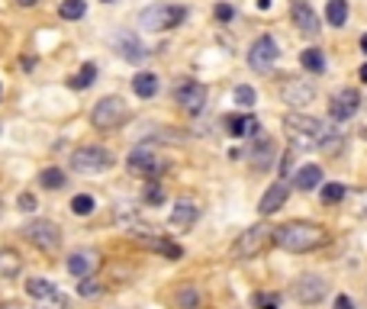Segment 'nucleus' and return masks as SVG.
<instances>
[{"label":"nucleus","instance_id":"6","mask_svg":"<svg viewBox=\"0 0 367 309\" xmlns=\"http://www.w3.org/2000/svg\"><path fill=\"white\" fill-rule=\"evenodd\" d=\"M126 168H129L132 174H142V178L155 180L168 171V161L161 158L155 149H149V145H139V149H132V155L126 158Z\"/></svg>","mask_w":367,"mask_h":309},{"label":"nucleus","instance_id":"32","mask_svg":"<svg viewBox=\"0 0 367 309\" xmlns=\"http://www.w3.org/2000/svg\"><path fill=\"white\" fill-rule=\"evenodd\" d=\"M254 100H258L254 87H248V84H238V87H236V103L242 106V110H252Z\"/></svg>","mask_w":367,"mask_h":309},{"label":"nucleus","instance_id":"41","mask_svg":"<svg viewBox=\"0 0 367 309\" xmlns=\"http://www.w3.org/2000/svg\"><path fill=\"white\" fill-rule=\"evenodd\" d=\"M216 17L223 19V23H229V19H232V7H229V3H219V7H216Z\"/></svg>","mask_w":367,"mask_h":309},{"label":"nucleus","instance_id":"11","mask_svg":"<svg viewBox=\"0 0 367 309\" xmlns=\"http://www.w3.org/2000/svg\"><path fill=\"white\" fill-rule=\"evenodd\" d=\"M290 19H293V26L300 29L303 36H319V29H322V19L319 13L306 3V0H293V7H290Z\"/></svg>","mask_w":367,"mask_h":309},{"label":"nucleus","instance_id":"37","mask_svg":"<svg viewBox=\"0 0 367 309\" xmlns=\"http://www.w3.org/2000/svg\"><path fill=\"white\" fill-rule=\"evenodd\" d=\"M100 290H104V287H100L94 277H81V283H77V293H81V297H100Z\"/></svg>","mask_w":367,"mask_h":309},{"label":"nucleus","instance_id":"45","mask_svg":"<svg viewBox=\"0 0 367 309\" xmlns=\"http://www.w3.org/2000/svg\"><path fill=\"white\" fill-rule=\"evenodd\" d=\"M0 309H19V306H17V303H3V306H0Z\"/></svg>","mask_w":367,"mask_h":309},{"label":"nucleus","instance_id":"30","mask_svg":"<svg viewBox=\"0 0 367 309\" xmlns=\"http://www.w3.org/2000/svg\"><path fill=\"white\" fill-rule=\"evenodd\" d=\"M178 306H180V309H197V306H200V290L194 287V283L180 287V293H178Z\"/></svg>","mask_w":367,"mask_h":309},{"label":"nucleus","instance_id":"46","mask_svg":"<svg viewBox=\"0 0 367 309\" xmlns=\"http://www.w3.org/2000/svg\"><path fill=\"white\" fill-rule=\"evenodd\" d=\"M364 139H367V126H364Z\"/></svg>","mask_w":367,"mask_h":309},{"label":"nucleus","instance_id":"3","mask_svg":"<svg viewBox=\"0 0 367 309\" xmlns=\"http://www.w3.org/2000/svg\"><path fill=\"white\" fill-rule=\"evenodd\" d=\"M271 242H274V229H271V225H264V223L252 225V229H245L236 242H232V261L258 258V254H261Z\"/></svg>","mask_w":367,"mask_h":309},{"label":"nucleus","instance_id":"35","mask_svg":"<svg viewBox=\"0 0 367 309\" xmlns=\"http://www.w3.org/2000/svg\"><path fill=\"white\" fill-rule=\"evenodd\" d=\"M322 200H326V203H341V200H345V187H341V184H326V187H322Z\"/></svg>","mask_w":367,"mask_h":309},{"label":"nucleus","instance_id":"21","mask_svg":"<svg viewBox=\"0 0 367 309\" xmlns=\"http://www.w3.org/2000/svg\"><path fill=\"white\" fill-rule=\"evenodd\" d=\"M226 129L232 139H242V135H258V120L254 116H226Z\"/></svg>","mask_w":367,"mask_h":309},{"label":"nucleus","instance_id":"5","mask_svg":"<svg viewBox=\"0 0 367 309\" xmlns=\"http://www.w3.org/2000/svg\"><path fill=\"white\" fill-rule=\"evenodd\" d=\"M126 120H129V106H126L122 97H104V100L94 106V113H91V122L104 132L120 129Z\"/></svg>","mask_w":367,"mask_h":309},{"label":"nucleus","instance_id":"13","mask_svg":"<svg viewBox=\"0 0 367 309\" xmlns=\"http://www.w3.org/2000/svg\"><path fill=\"white\" fill-rule=\"evenodd\" d=\"M281 100L290 103V106H306V103L316 100V87L303 77H287L281 84Z\"/></svg>","mask_w":367,"mask_h":309},{"label":"nucleus","instance_id":"4","mask_svg":"<svg viewBox=\"0 0 367 309\" xmlns=\"http://www.w3.org/2000/svg\"><path fill=\"white\" fill-rule=\"evenodd\" d=\"M187 10L184 7H171V3H151V7L142 10L139 26L149 29V32H161V29H174L184 23Z\"/></svg>","mask_w":367,"mask_h":309},{"label":"nucleus","instance_id":"10","mask_svg":"<svg viewBox=\"0 0 367 309\" xmlns=\"http://www.w3.org/2000/svg\"><path fill=\"white\" fill-rule=\"evenodd\" d=\"M274 62H277V42L271 36H258L248 48V65L254 71H271Z\"/></svg>","mask_w":367,"mask_h":309},{"label":"nucleus","instance_id":"1","mask_svg":"<svg viewBox=\"0 0 367 309\" xmlns=\"http://www.w3.org/2000/svg\"><path fill=\"white\" fill-rule=\"evenodd\" d=\"M326 238H329L326 229L316 223H306V219H293V223L274 229V245H281L283 252H293V254L316 252L319 245H326Z\"/></svg>","mask_w":367,"mask_h":309},{"label":"nucleus","instance_id":"47","mask_svg":"<svg viewBox=\"0 0 367 309\" xmlns=\"http://www.w3.org/2000/svg\"><path fill=\"white\" fill-rule=\"evenodd\" d=\"M104 3H113V0H104Z\"/></svg>","mask_w":367,"mask_h":309},{"label":"nucleus","instance_id":"33","mask_svg":"<svg viewBox=\"0 0 367 309\" xmlns=\"http://www.w3.org/2000/svg\"><path fill=\"white\" fill-rule=\"evenodd\" d=\"M94 77H97V68L94 65H84V68H81V75L71 81V87H75V91H84V87L94 84Z\"/></svg>","mask_w":367,"mask_h":309},{"label":"nucleus","instance_id":"17","mask_svg":"<svg viewBox=\"0 0 367 309\" xmlns=\"http://www.w3.org/2000/svg\"><path fill=\"white\" fill-rule=\"evenodd\" d=\"M287 194H290V187L283 184V180H277V184H271V187L264 190V197H261V203H258V213L261 216H271V213H277L283 203H287Z\"/></svg>","mask_w":367,"mask_h":309},{"label":"nucleus","instance_id":"36","mask_svg":"<svg viewBox=\"0 0 367 309\" xmlns=\"http://www.w3.org/2000/svg\"><path fill=\"white\" fill-rule=\"evenodd\" d=\"M252 303H254L258 309H281V300H277L274 293H254Z\"/></svg>","mask_w":367,"mask_h":309},{"label":"nucleus","instance_id":"38","mask_svg":"<svg viewBox=\"0 0 367 309\" xmlns=\"http://www.w3.org/2000/svg\"><path fill=\"white\" fill-rule=\"evenodd\" d=\"M145 200H149V203H161V187H158V180H149V190H145Z\"/></svg>","mask_w":367,"mask_h":309},{"label":"nucleus","instance_id":"15","mask_svg":"<svg viewBox=\"0 0 367 309\" xmlns=\"http://www.w3.org/2000/svg\"><path fill=\"white\" fill-rule=\"evenodd\" d=\"M178 103L184 113H200L203 103H207V87L197 84V81H184L178 87Z\"/></svg>","mask_w":367,"mask_h":309},{"label":"nucleus","instance_id":"44","mask_svg":"<svg viewBox=\"0 0 367 309\" xmlns=\"http://www.w3.org/2000/svg\"><path fill=\"white\" fill-rule=\"evenodd\" d=\"M361 52H364V55H367V32H364V36H361Z\"/></svg>","mask_w":367,"mask_h":309},{"label":"nucleus","instance_id":"23","mask_svg":"<svg viewBox=\"0 0 367 309\" xmlns=\"http://www.w3.org/2000/svg\"><path fill=\"white\" fill-rule=\"evenodd\" d=\"M132 91L139 97H155L158 94V75H151V71H142V75L132 77Z\"/></svg>","mask_w":367,"mask_h":309},{"label":"nucleus","instance_id":"29","mask_svg":"<svg viewBox=\"0 0 367 309\" xmlns=\"http://www.w3.org/2000/svg\"><path fill=\"white\" fill-rule=\"evenodd\" d=\"M58 13H62V19H81L87 13V3L84 0H62Z\"/></svg>","mask_w":367,"mask_h":309},{"label":"nucleus","instance_id":"14","mask_svg":"<svg viewBox=\"0 0 367 309\" xmlns=\"http://www.w3.org/2000/svg\"><path fill=\"white\" fill-rule=\"evenodd\" d=\"M113 46L129 65H142V62L149 58V52H145V46H142V39L135 36V32H120V36L113 39Z\"/></svg>","mask_w":367,"mask_h":309},{"label":"nucleus","instance_id":"27","mask_svg":"<svg viewBox=\"0 0 367 309\" xmlns=\"http://www.w3.org/2000/svg\"><path fill=\"white\" fill-rule=\"evenodd\" d=\"M39 184H42L46 190H62V187H65V171L46 168L42 174H39Z\"/></svg>","mask_w":367,"mask_h":309},{"label":"nucleus","instance_id":"18","mask_svg":"<svg viewBox=\"0 0 367 309\" xmlns=\"http://www.w3.org/2000/svg\"><path fill=\"white\" fill-rule=\"evenodd\" d=\"M97 264H100V254L97 252H75L68 258V271L75 274V277H91L97 271Z\"/></svg>","mask_w":367,"mask_h":309},{"label":"nucleus","instance_id":"48","mask_svg":"<svg viewBox=\"0 0 367 309\" xmlns=\"http://www.w3.org/2000/svg\"><path fill=\"white\" fill-rule=\"evenodd\" d=\"M0 94H3V87H0Z\"/></svg>","mask_w":367,"mask_h":309},{"label":"nucleus","instance_id":"12","mask_svg":"<svg viewBox=\"0 0 367 309\" xmlns=\"http://www.w3.org/2000/svg\"><path fill=\"white\" fill-rule=\"evenodd\" d=\"M358 106H361V94L355 91V87H345V91H339V94L332 97V103H329V116L335 122H348L355 113H358Z\"/></svg>","mask_w":367,"mask_h":309},{"label":"nucleus","instance_id":"28","mask_svg":"<svg viewBox=\"0 0 367 309\" xmlns=\"http://www.w3.org/2000/svg\"><path fill=\"white\" fill-rule=\"evenodd\" d=\"M19 274V254L17 252H0V277H17Z\"/></svg>","mask_w":367,"mask_h":309},{"label":"nucleus","instance_id":"34","mask_svg":"<svg viewBox=\"0 0 367 309\" xmlns=\"http://www.w3.org/2000/svg\"><path fill=\"white\" fill-rule=\"evenodd\" d=\"M36 309H68V297H62V293H52V297H42V300H36Z\"/></svg>","mask_w":367,"mask_h":309},{"label":"nucleus","instance_id":"43","mask_svg":"<svg viewBox=\"0 0 367 309\" xmlns=\"http://www.w3.org/2000/svg\"><path fill=\"white\" fill-rule=\"evenodd\" d=\"M358 75H361V81L367 84V65H361V71H358Z\"/></svg>","mask_w":367,"mask_h":309},{"label":"nucleus","instance_id":"42","mask_svg":"<svg viewBox=\"0 0 367 309\" xmlns=\"http://www.w3.org/2000/svg\"><path fill=\"white\" fill-rule=\"evenodd\" d=\"M17 3H19V7H36L39 0H17Z\"/></svg>","mask_w":367,"mask_h":309},{"label":"nucleus","instance_id":"9","mask_svg":"<svg viewBox=\"0 0 367 309\" xmlns=\"http://www.w3.org/2000/svg\"><path fill=\"white\" fill-rule=\"evenodd\" d=\"M329 293V281L322 274H300L293 281V297L303 303V306H316L322 303V297Z\"/></svg>","mask_w":367,"mask_h":309},{"label":"nucleus","instance_id":"31","mask_svg":"<svg viewBox=\"0 0 367 309\" xmlns=\"http://www.w3.org/2000/svg\"><path fill=\"white\" fill-rule=\"evenodd\" d=\"M94 197H87V194H77L75 200H71V213L75 216H91L94 213Z\"/></svg>","mask_w":367,"mask_h":309},{"label":"nucleus","instance_id":"7","mask_svg":"<svg viewBox=\"0 0 367 309\" xmlns=\"http://www.w3.org/2000/svg\"><path fill=\"white\" fill-rule=\"evenodd\" d=\"M71 168L81 171V174H97V171L113 168V155L104 145H84L71 155Z\"/></svg>","mask_w":367,"mask_h":309},{"label":"nucleus","instance_id":"24","mask_svg":"<svg viewBox=\"0 0 367 309\" xmlns=\"http://www.w3.org/2000/svg\"><path fill=\"white\" fill-rule=\"evenodd\" d=\"M326 19H329V26H345L348 23V0H329Z\"/></svg>","mask_w":367,"mask_h":309},{"label":"nucleus","instance_id":"26","mask_svg":"<svg viewBox=\"0 0 367 309\" xmlns=\"http://www.w3.org/2000/svg\"><path fill=\"white\" fill-rule=\"evenodd\" d=\"M300 62L306 71H312V75H322V71H326V55H322L319 48H306L300 55Z\"/></svg>","mask_w":367,"mask_h":309},{"label":"nucleus","instance_id":"16","mask_svg":"<svg viewBox=\"0 0 367 309\" xmlns=\"http://www.w3.org/2000/svg\"><path fill=\"white\" fill-rule=\"evenodd\" d=\"M200 219V206L194 203V200H178L174 203V209H171V225L174 229H194V223Z\"/></svg>","mask_w":367,"mask_h":309},{"label":"nucleus","instance_id":"20","mask_svg":"<svg viewBox=\"0 0 367 309\" xmlns=\"http://www.w3.org/2000/svg\"><path fill=\"white\" fill-rule=\"evenodd\" d=\"M271 165H274V139L258 135V142H254V149H252V168L267 171Z\"/></svg>","mask_w":367,"mask_h":309},{"label":"nucleus","instance_id":"22","mask_svg":"<svg viewBox=\"0 0 367 309\" xmlns=\"http://www.w3.org/2000/svg\"><path fill=\"white\" fill-rule=\"evenodd\" d=\"M293 180H297V187L300 190H316L319 187V180H322V168L319 165H303Z\"/></svg>","mask_w":367,"mask_h":309},{"label":"nucleus","instance_id":"25","mask_svg":"<svg viewBox=\"0 0 367 309\" xmlns=\"http://www.w3.org/2000/svg\"><path fill=\"white\" fill-rule=\"evenodd\" d=\"M58 287L52 281H46V277H32V281H26V293L32 297V300H42V297H52Z\"/></svg>","mask_w":367,"mask_h":309},{"label":"nucleus","instance_id":"2","mask_svg":"<svg viewBox=\"0 0 367 309\" xmlns=\"http://www.w3.org/2000/svg\"><path fill=\"white\" fill-rule=\"evenodd\" d=\"M283 129L290 135V151L322 145L332 132L326 122H319L316 116H303V113H287V116H283Z\"/></svg>","mask_w":367,"mask_h":309},{"label":"nucleus","instance_id":"19","mask_svg":"<svg viewBox=\"0 0 367 309\" xmlns=\"http://www.w3.org/2000/svg\"><path fill=\"white\" fill-rule=\"evenodd\" d=\"M145 248H151V252L164 254L168 261H178V258H184V248H180L178 242H171V238H155V235H135Z\"/></svg>","mask_w":367,"mask_h":309},{"label":"nucleus","instance_id":"49","mask_svg":"<svg viewBox=\"0 0 367 309\" xmlns=\"http://www.w3.org/2000/svg\"><path fill=\"white\" fill-rule=\"evenodd\" d=\"M0 206H3V203H0Z\"/></svg>","mask_w":367,"mask_h":309},{"label":"nucleus","instance_id":"40","mask_svg":"<svg viewBox=\"0 0 367 309\" xmlns=\"http://www.w3.org/2000/svg\"><path fill=\"white\" fill-rule=\"evenodd\" d=\"M335 309H355V300L348 293H341V297H335Z\"/></svg>","mask_w":367,"mask_h":309},{"label":"nucleus","instance_id":"8","mask_svg":"<svg viewBox=\"0 0 367 309\" xmlns=\"http://www.w3.org/2000/svg\"><path fill=\"white\" fill-rule=\"evenodd\" d=\"M23 235H26L36 248H42V252H55L58 245H62V229H58L52 219H32V223H26Z\"/></svg>","mask_w":367,"mask_h":309},{"label":"nucleus","instance_id":"39","mask_svg":"<svg viewBox=\"0 0 367 309\" xmlns=\"http://www.w3.org/2000/svg\"><path fill=\"white\" fill-rule=\"evenodd\" d=\"M19 209H23V213H32V209H36V197H32V194H19Z\"/></svg>","mask_w":367,"mask_h":309}]
</instances>
